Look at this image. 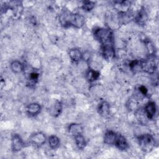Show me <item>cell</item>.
<instances>
[{
	"instance_id": "obj_1",
	"label": "cell",
	"mask_w": 159,
	"mask_h": 159,
	"mask_svg": "<svg viewBox=\"0 0 159 159\" xmlns=\"http://www.w3.org/2000/svg\"><path fill=\"white\" fill-rule=\"evenodd\" d=\"M59 22L61 25L65 28L73 27L79 29L84 25L85 18L81 14L64 9L59 16Z\"/></svg>"
},
{
	"instance_id": "obj_2",
	"label": "cell",
	"mask_w": 159,
	"mask_h": 159,
	"mask_svg": "<svg viewBox=\"0 0 159 159\" xmlns=\"http://www.w3.org/2000/svg\"><path fill=\"white\" fill-rule=\"evenodd\" d=\"M94 38L102 45H114V35L112 30L109 27H98L94 29Z\"/></svg>"
},
{
	"instance_id": "obj_3",
	"label": "cell",
	"mask_w": 159,
	"mask_h": 159,
	"mask_svg": "<svg viewBox=\"0 0 159 159\" xmlns=\"http://www.w3.org/2000/svg\"><path fill=\"white\" fill-rule=\"evenodd\" d=\"M137 141L141 150L145 153L151 152L156 147L155 140L150 134H144L138 136Z\"/></svg>"
},
{
	"instance_id": "obj_4",
	"label": "cell",
	"mask_w": 159,
	"mask_h": 159,
	"mask_svg": "<svg viewBox=\"0 0 159 159\" xmlns=\"http://www.w3.org/2000/svg\"><path fill=\"white\" fill-rule=\"evenodd\" d=\"M25 147V143L17 134H14L11 138V148L13 152H20Z\"/></svg>"
},
{
	"instance_id": "obj_5",
	"label": "cell",
	"mask_w": 159,
	"mask_h": 159,
	"mask_svg": "<svg viewBox=\"0 0 159 159\" xmlns=\"http://www.w3.org/2000/svg\"><path fill=\"white\" fill-rule=\"evenodd\" d=\"M29 140L32 144L37 147H40L45 143L46 136L42 132H36L30 135Z\"/></svg>"
},
{
	"instance_id": "obj_6",
	"label": "cell",
	"mask_w": 159,
	"mask_h": 159,
	"mask_svg": "<svg viewBox=\"0 0 159 159\" xmlns=\"http://www.w3.org/2000/svg\"><path fill=\"white\" fill-rule=\"evenodd\" d=\"M101 54L103 58L107 61L114 59L115 57L114 45H106L101 46Z\"/></svg>"
},
{
	"instance_id": "obj_7",
	"label": "cell",
	"mask_w": 159,
	"mask_h": 159,
	"mask_svg": "<svg viewBox=\"0 0 159 159\" xmlns=\"http://www.w3.org/2000/svg\"><path fill=\"white\" fill-rule=\"evenodd\" d=\"M143 109L148 120H152L154 118L157 112V107L154 101L148 102Z\"/></svg>"
},
{
	"instance_id": "obj_8",
	"label": "cell",
	"mask_w": 159,
	"mask_h": 159,
	"mask_svg": "<svg viewBox=\"0 0 159 159\" xmlns=\"http://www.w3.org/2000/svg\"><path fill=\"white\" fill-rule=\"evenodd\" d=\"M98 114L105 118L108 117L110 116V104L106 101H101L97 108Z\"/></svg>"
},
{
	"instance_id": "obj_9",
	"label": "cell",
	"mask_w": 159,
	"mask_h": 159,
	"mask_svg": "<svg viewBox=\"0 0 159 159\" xmlns=\"http://www.w3.org/2000/svg\"><path fill=\"white\" fill-rule=\"evenodd\" d=\"M114 145H115L117 148L121 151L126 150L129 147V143L126 139L121 134H117Z\"/></svg>"
},
{
	"instance_id": "obj_10",
	"label": "cell",
	"mask_w": 159,
	"mask_h": 159,
	"mask_svg": "<svg viewBox=\"0 0 159 159\" xmlns=\"http://www.w3.org/2000/svg\"><path fill=\"white\" fill-rule=\"evenodd\" d=\"M134 19L140 25H144L148 20V16L144 7H142L137 14L134 16Z\"/></svg>"
},
{
	"instance_id": "obj_11",
	"label": "cell",
	"mask_w": 159,
	"mask_h": 159,
	"mask_svg": "<svg viewBox=\"0 0 159 159\" xmlns=\"http://www.w3.org/2000/svg\"><path fill=\"white\" fill-rule=\"evenodd\" d=\"M68 132L70 135L75 137L83 134V127L78 123H71L68 127Z\"/></svg>"
},
{
	"instance_id": "obj_12",
	"label": "cell",
	"mask_w": 159,
	"mask_h": 159,
	"mask_svg": "<svg viewBox=\"0 0 159 159\" xmlns=\"http://www.w3.org/2000/svg\"><path fill=\"white\" fill-rule=\"evenodd\" d=\"M41 106L37 102H32L29 104L26 108L27 113L30 116H35L41 111Z\"/></svg>"
},
{
	"instance_id": "obj_13",
	"label": "cell",
	"mask_w": 159,
	"mask_h": 159,
	"mask_svg": "<svg viewBox=\"0 0 159 159\" xmlns=\"http://www.w3.org/2000/svg\"><path fill=\"white\" fill-rule=\"evenodd\" d=\"M117 134L115 132L109 130H107L104 135V143L107 145H114L115 140L117 138Z\"/></svg>"
},
{
	"instance_id": "obj_14",
	"label": "cell",
	"mask_w": 159,
	"mask_h": 159,
	"mask_svg": "<svg viewBox=\"0 0 159 159\" xmlns=\"http://www.w3.org/2000/svg\"><path fill=\"white\" fill-rule=\"evenodd\" d=\"M68 55L70 59L75 62L80 61L83 58V55L82 52L80 50L76 48H71L68 52Z\"/></svg>"
},
{
	"instance_id": "obj_15",
	"label": "cell",
	"mask_w": 159,
	"mask_h": 159,
	"mask_svg": "<svg viewBox=\"0 0 159 159\" xmlns=\"http://www.w3.org/2000/svg\"><path fill=\"white\" fill-rule=\"evenodd\" d=\"M62 111V104L60 101H56L50 109V114L53 117H58Z\"/></svg>"
},
{
	"instance_id": "obj_16",
	"label": "cell",
	"mask_w": 159,
	"mask_h": 159,
	"mask_svg": "<svg viewBox=\"0 0 159 159\" xmlns=\"http://www.w3.org/2000/svg\"><path fill=\"white\" fill-rule=\"evenodd\" d=\"M10 68L14 73H20L24 70V65L18 60H14L11 63Z\"/></svg>"
},
{
	"instance_id": "obj_17",
	"label": "cell",
	"mask_w": 159,
	"mask_h": 159,
	"mask_svg": "<svg viewBox=\"0 0 159 159\" xmlns=\"http://www.w3.org/2000/svg\"><path fill=\"white\" fill-rule=\"evenodd\" d=\"M99 71L93 68H89L86 73V78L91 83L98 80L99 78Z\"/></svg>"
},
{
	"instance_id": "obj_18",
	"label": "cell",
	"mask_w": 159,
	"mask_h": 159,
	"mask_svg": "<svg viewBox=\"0 0 159 159\" xmlns=\"http://www.w3.org/2000/svg\"><path fill=\"white\" fill-rule=\"evenodd\" d=\"M49 147L52 149H57L58 148L60 145V139L55 135H52L48 137V139Z\"/></svg>"
},
{
	"instance_id": "obj_19",
	"label": "cell",
	"mask_w": 159,
	"mask_h": 159,
	"mask_svg": "<svg viewBox=\"0 0 159 159\" xmlns=\"http://www.w3.org/2000/svg\"><path fill=\"white\" fill-rule=\"evenodd\" d=\"M74 138H75L76 145L79 149L82 150L86 147V142L84 137H83V135L82 134L76 135L74 137Z\"/></svg>"
},
{
	"instance_id": "obj_20",
	"label": "cell",
	"mask_w": 159,
	"mask_h": 159,
	"mask_svg": "<svg viewBox=\"0 0 159 159\" xmlns=\"http://www.w3.org/2000/svg\"><path fill=\"white\" fill-rule=\"evenodd\" d=\"M135 114H136V117L137 119L139 120L140 123L142 124H145L147 121V117L146 116V114L145 113V111L143 109H137L135 111Z\"/></svg>"
},
{
	"instance_id": "obj_21",
	"label": "cell",
	"mask_w": 159,
	"mask_h": 159,
	"mask_svg": "<svg viewBox=\"0 0 159 159\" xmlns=\"http://www.w3.org/2000/svg\"><path fill=\"white\" fill-rule=\"evenodd\" d=\"M94 6H95L94 2L91 1H84L82 2L81 8L86 12H89L92 9H93Z\"/></svg>"
},
{
	"instance_id": "obj_22",
	"label": "cell",
	"mask_w": 159,
	"mask_h": 159,
	"mask_svg": "<svg viewBox=\"0 0 159 159\" xmlns=\"http://www.w3.org/2000/svg\"><path fill=\"white\" fill-rule=\"evenodd\" d=\"M137 105H138V101L137 99L135 97L130 98L129 99L127 103V109L130 111H134L137 109Z\"/></svg>"
},
{
	"instance_id": "obj_23",
	"label": "cell",
	"mask_w": 159,
	"mask_h": 159,
	"mask_svg": "<svg viewBox=\"0 0 159 159\" xmlns=\"http://www.w3.org/2000/svg\"><path fill=\"white\" fill-rule=\"evenodd\" d=\"M39 78V73L36 71H33L29 74V80L31 83H32L33 84H35L38 81Z\"/></svg>"
},
{
	"instance_id": "obj_24",
	"label": "cell",
	"mask_w": 159,
	"mask_h": 159,
	"mask_svg": "<svg viewBox=\"0 0 159 159\" xmlns=\"http://www.w3.org/2000/svg\"><path fill=\"white\" fill-rule=\"evenodd\" d=\"M138 92L140 95L143 96V97H146L148 95V89L145 86H140L138 88Z\"/></svg>"
}]
</instances>
